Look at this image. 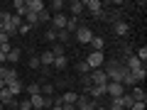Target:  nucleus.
Wrapping results in <instances>:
<instances>
[{"mask_svg":"<svg viewBox=\"0 0 147 110\" xmlns=\"http://www.w3.org/2000/svg\"><path fill=\"white\" fill-rule=\"evenodd\" d=\"M96 110H105V108H103V105H98V108H96Z\"/></svg>","mask_w":147,"mask_h":110,"instance_id":"obj_44","label":"nucleus"},{"mask_svg":"<svg viewBox=\"0 0 147 110\" xmlns=\"http://www.w3.org/2000/svg\"><path fill=\"white\" fill-rule=\"evenodd\" d=\"M57 39L66 44V42H69V32H66V30H59V32H57Z\"/></svg>","mask_w":147,"mask_h":110,"instance_id":"obj_35","label":"nucleus"},{"mask_svg":"<svg viewBox=\"0 0 147 110\" xmlns=\"http://www.w3.org/2000/svg\"><path fill=\"white\" fill-rule=\"evenodd\" d=\"M84 10H88L93 17H105L103 3H100V0H86V3H84Z\"/></svg>","mask_w":147,"mask_h":110,"instance_id":"obj_2","label":"nucleus"},{"mask_svg":"<svg viewBox=\"0 0 147 110\" xmlns=\"http://www.w3.org/2000/svg\"><path fill=\"white\" fill-rule=\"evenodd\" d=\"M88 76H91V83L93 86H108V76H105L103 68H96V71H91Z\"/></svg>","mask_w":147,"mask_h":110,"instance_id":"obj_7","label":"nucleus"},{"mask_svg":"<svg viewBox=\"0 0 147 110\" xmlns=\"http://www.w3.org/2000/svg\"><path fill=\"white\" fill-rule=\"evenodd\" d=\"M105 95V86H93V88L88 91V98L91 100H96V98H103Z\"/></svg>","mask_w":147,"mask_h":110,"instance_id":"obj_18","label":"nucleus"},{"mask_svg":"<svg viewBox=\"0 0 147 110\" xmlns=\"http://www.w3.org/2000/svg\"><path fill=\"white\" fill-rule=\"evenodd\" d=\"M0 20H3V10H0Z\"/></svg>","mask_w":147,"mask_h":110,"instance_id":"obj_45","label":"nucleus"},{"mask_svg":"<svg viewBox=\"0 0 147 110\" xmlns=\"http://www.w3.org/2000/svg\"><path fill=\"white\" fill-rule=\"evenodd\" d=\"M123 64L127 66V71H137V68H142V66H145V64H142L140 59L135 56V54H130V56H125V59H123Z\"/></svg>","mask_w":147,"mask_h":110,"instance_id":"obj_9","label":"nucleus"},{"mask_svg":"<svg viewBox=\"0 0 147 110\" xmlns=\"http://www.w3.org/2000/svg\"><path fill=\"white\" fill-rule=\"evenodd\" d=\"M39 64H42V66H54V54H52V49L44 52L42 56H39Z\"/></svg>","mask_w":147,"mask_h":110,"instance_id":"obj_20","label":"nucleus"},{"mask_svg":"<svg viewBox=\"0 0 147 110\" xmlns=\"http://www.w3.org/2000/svg\"><path fill=\"white\" fill-rule=\"evenodd\" d=\"M52 54H54V56H64V47H61V44H57V47L52 49Z\"/></svg>","mask_w":147,"mask_h":110,"instance_id":"obj_38","label":"nucleus"},{"mask_svg":"<svg viewBox=\"0 0 147 110\" xmlns=\"http://www.w3.org/2000/svg\"><path fill=\"white\" fill-rule=\"evenodd\" d=\"M17 61H20V49L12 47L10 52H7V64H17Z\"/></svg>","mask_w":147,"mask_h":110,"instance_id":"obj_26","label":"nucleus"},{"mask_svg":"<svg viewBox=\"0 0 147 110\" xmlns=\"http://www.w3.org/2000/svg\"><path fill=\"white\" fill-rule=\"evenodd\" d=\"M113 32H115L118 37H125L127 32H130V25H127V22H123V20H118V22H113Z\"/></svg>","mask_w":147,"mask_h":110,"instance_id":"obj_12","label":"nucleus"},{"mask_svg":"<svg viewBox=\"0 0 147 110\" xmlns=\"http://www.w3.org/2000/svg\"><path fill=\"white\" fill-rule=\"evenodd\" d=\"M66 20H69V17L64 15V12H59V15H54L52 20H49V22L54 25L52 30H57V32H59V30H66Z\"/></svg>","mask_w":147,"mask_h":110,"instance_id":"obj_11","label":"nucleus"},{"mask_svg":"<svg viewBox=\"0 0 147 110\" xmlns=\"http://www.w3.org/2000/svg\"><path fill=\"white\" fill-rule=\"evenodd\" d=\"M47 110H49V108H47Z\"/></svg>","mask_w":147,"mask_h":110,"instance_id":"obj_48","label":"nucleus"},{"mask_svg":"<svg viewBox=\"0 0 147 110\" xmlns=\"http://www.w3.org/2000/svg\"><path fill=\"white\" fill-rule=\"evenodd\" d=\"M5 88H7V91H10V93H12V95H15V98H17V95H20L22 91H25V83H22V81L17 78V81H12L10 86H5Z\"/></svg>","mask_w":147,"mask_h":110,"instance_id":"obj_14","label":"nucleus"},{"mask_svg":"<svg viewBox=\"0 0 147 110\" xmlns=\"http://www.w3.org/2000/svg\"><path fill=\"white\" fill-rule=\"evenodd\" d=\"M91 47H93V52H103V37H96L93 34V39H91Z\"/></svg>","mask_w":147,"mask_h":110,"instance_id":"obj_25","label":"nucleus"},{"mask_svg":"<svg viewBox=\"0 0 147 110\" xmlns=\"http://www.w3.org/2000/svg\"><path fill=\"white\" fill-rule=\"evenodd\" d=\"M39 93H42V95H52V93H54V86H52V83L39 86Z\"/></svg>","mask_w":147,"mask_h":110,"instance_id":"obj_31","label":"nucleus"},{"mask_svg":"<svg viewBox=\"0 0 147 110\" xmlns=\"http://www.w3.org/2000/svg\"><path fill=\"white\" fill-rule=\"evenodd\" d=\"M17 78H20V76H17L15 68H5V73H3V83H5V86H10L12 81H17Z\"/></svg>","mask_w":147,"mask_h":110,"instance_id":"obj_15","label":"nucleus"},{"mask_svg":"<svg viewBox=\"0 0 147 110\" xmlns=\"http://www.w3.org/2000/svg\"><path fill=\"white\" fill-rule=\"evenodd\" d=\"M0 34H3V27H0Z\"/></svg>","mask_w":147,"mask_h":110,"instance_id":"obj_46","label":"nucleus"},{"mask_svg":"<svg viewBox=\"0 0 147 110\" xmlns=\"http://www.w3.org/2000/svg\"><path fill=\"white\" fill-rule=\"evenodd\" d=\"M66 54H64V56H54V68H66Z\"/></svg>","mask_w":147,"mask_h":110,"instance_id":"obj_30","label":"nucleus"},{"mask_svg":"<svg viewBox=\"0 0 147 110\" xmlns=\"http://www.w3.org/2000/svg\"><path fill=\"white\" fill-rule=\"evenodd\" d=\"M86 64H88L93 71H96V68H100V66H103V52H91L88 59H86Z\"/></svg>","mask_w":147,"mask_h":110,"instance_id":"obj_8","label":"nucleus"},{"mask_svg":"<svg viewBox=\"0 0 147 110\" xmlns=\"http://www.w3.org/2000/svg\"><path fill=\"white\" fill-rule=\"evenodd\" d=\"M49 110H61V105H52V108H49Z\"/></svg>","mask_w":147,"mask_h":110,"instance_id":"obj_43","label":"nucleus"},{"mask_svg":"<svg viewBox=\"0 0 147 110\" xmlns=\"http://www.w3.org/2000/svg\"><path fill=\"white\" fill-rule=\"evenodd\" d=\"M130 95H132V100H135V103H145V100H147V93H145V91L140 88V86H135Z\"/></svg>","mask_w":147,"mask_h":110,"instance_id":"obj_16","label":"nucleus"},{"mask_svg":"<svg viewBox=\"0 0 147 110\" xmlns=\"http://www.w3.org/2000/svg\"><path fill=\"white\" fill-rule=\"evenodd\" d=\"M0 103H3V108H12L17 110V98L10 93L7 88H3V93H0Z\"/></svg>","mask_w":147,"mask_h":110,"instance_id":"obj_5","label":"nucleus"},{"mask_svg":"<svg viewBox=\"0 0 147 110\" xmlns=\"http://www.w3.org/2000/svg\"><path fill=\"white\" fill-rule=\"evenodd\" d=\"M125 86L118 83V81H108V86H105V95H110V98H120L123 93H125Z\"/></svg>","mask_w":147,"mask_h":110,"instance_id":"obj_3","label":"nucleus"},{"mask_svg":"<svg viewBox=\"0 0 147 110\" xmlns=\"http://www.w3.org/2000/svg\"><path fill=\"white\" fill-rule=\"evenodd\" d=\"M135 56L140 59L142 64H145V59H147V47H140V49H137V52H135Z\"/></svg>","mask_w":147,"mask_h":110,"instance_id":"obj_33","label":"nucleus"},{"mask_svg":"<svg viewBox=\"0 0 147 110\" xmlns=\"http://www.w3.org/2000/svg\"><path fill=\"white\" fill-rule=\"evenodd\" d=\"M49 20H52V15H49V10H42L39 15H37V25H47Z\"/></svg>","mask_w":147,"mask_h":110,"instance_id":"obj_29","label":"nucleus"},{"mask_svg":"<svg viewBox=\"0 0 147 110\" xmlns=\"http://www.w3.org/2000/svg\"><path fill=\"white\" fill-rule=\"evenodd\" d=\"M76 98H79V95L74 93V91H66V93L61 95V103L64 105H76Z\"/></svg>","mask_w":147,"mask_h":110,"instance_id":"obj_21","label":"nucleus"},{"mask_svg":"<svg viewBox=\"0 0 147 110\" xmlns=\"http://www.w3.org/2000/svg\"><path fill=\"white\" fill-rule=\"evenodd\" d=\"M25 91H27L30 95H37V93H39V83H30V86H25Z\"/></svg>","mask_w":147,"mask_h":110,"instance_id":"obj_32","label":"nucleus"},{"mask_svg":"<svg viewBox=\"0 0 147 110\" xmlns=\"http://www.w3.org/2000/svg\"><path fill=\"white\" fill-rule=\"evenodd\" d=\"M103 71H105V76H108V81H118V83L123 81V76H125V73H130V71H127V66H125L123 61H108Z\"/></svg>","mask_w":147,"mask_h":110,"instance_id":"obj_1","label":"nucleus"},{"mask_svg":"<svg viewBox=\"0 0 147 110\" xmlns=\"http://www.w3.org/2000/svg\"><path fill=\"white\" fill-rule=\"evenodd\" d=\"M76 34V39H79L81 44H88L91 39H93V32H91V27H86V25H79V30L74 32Z\"/></svg>","mask_w":147,"mask_h":110,"instance_id":"obj_4","label":"nucleus"},{"mask_svg":"<svg viewBox=\"0 0 147 110\" xmlns=\"http://www.w3.org/2000/svg\"><path fill=\"white\" fill-rule=\"evenodd\" d=\"M5 61H7V54H5V52H0V64L5 66Z\"/></svg>","mask_w":147,"mask_h":110,"instance_id":"obj_41","label":"nucleus"},{"mask_svg":"<svg viewBox=\"0 0 147 110\" xmlns=\"http://www.w3.org/2000/svg\"><path fill=\"white\" fill-rule=\"evenodd\" d=\"M76 68H79V73H81V76H88V73L93 71V68H91L88 64H86V59H84V61H79V64H76Z\"/></svg>","mask_w":147,"mask_h":110,"instance_id":"obj_27","label":"nucleus"},{"mask_svg":"<svg viewBox=\"0 0 147 110\" xmlns=\"http://www.w3.org/2000/svg\"><path fill=\"white\" fill-rule=\"evenodd\" d=\"M30 105H32V110H44V95L42 93L30 95Z\"/></svg>","mask_w":147,"mask_h":110,"instance_id":"obj_13","label":"nucleus"},{"mask_svg":"<svg viewBox=\"0 0 147 110\" xmlns=\"http://www.w3.org/2000/svg\"><path fill=\"white\" fill-rule=\"evenodd\" d=\"M49 10H52L54 15H59V12L64 10V3H61V0H52V3H49Z\"/></svg>","mask_w":147,"mask_h":110,"instance_id":"obj_28","label":"nucleus"},{"mask_svg":"<svg viewBox=\"0 0 147 110\" xmlns=\"http://www.w3.org/2000/svg\"><path fill=\"white\" fill-rule=\"evenodd\" d=\"M17 110H32L30 100H22V103H17Z\"/></svg>","mask_w":147,"mask_h":110,"instance_id":"obj_39","label":"nucleus"},{"mask_svg":"<svg viewBox=\"0 0 147 110\" xmlns=\"http://www.w3.org/2000/svg\"><path fill=\"white\" fill-rule=\"evenodd\" d=\"M0 110H3V103H0Z\"/></svg>","mask_w":147,"mask_h":110,"instance_id":"obj_47","label":"nucleus"},{"mask_svg":"<svg viewBox=\"0 0 147 110\" xmlns=\"http://www.w3.org/2000/svg\"><path fill=\"white\" fill-rule=\"evenodd\" d=\"M96 108H98V103L91 100L88 95H79L76 98V110H96Z\"/></svg>","mask_w":147,"mask_h":110,"instance_id":"obj_6","label":"nucleus"},{"mask_svg":"<svg viewBox=\"0 0 147 110\" xmlns=\"http://www.w3.org/2000/svg\"><path fill=\"white\" fill-rule=\"evenodd\" d=\"M25 7H27V12H34V15H39L42 10H47V5H44L42 0H27Z\"/></svg>","mask_w":147,"mask_h":110,"instance_id":"obj_10","label":"nucleus"},{"mask_svg":"<svg viewBox=\"0 0 147 110\" xmlns=\"http://www.w3.org/2000/svg\"><path fill=\"white\" fill-rule=\"evenodd\" d=\"M130 110H145V103H132Z\"/></svg>","mask_w":147,"mask_h":110,"instance_id":"obj_40","label":"nucleus"},{"mask_svg":"<svg viewBox=\"0 0 147 110\" xmlns=\"http://www.w3.org/2000/svg\"><path fill=\"white\" fill-rule=\"evenodd\" d=\"M118 100H120V108H123V110H130V108H132V103H135L130 93H123V95H120Z\"/></svg>","mask_w":147,"mask_h":110,"instance_id":"obj_19","label":"nucleus"},{"mask_svg":"<svg viewBox=\"0 0 147 110\" xmlns=\"http://www.w3.org/2000/svg\"><path fill=\"white\" fill-rule=\"evenodd\" d=\"M12 7H15V15H17V17H25V15H27V7H25V3H22V0H15V3H12Z\"/></svg>","mask_w":147,"mask_h":110,"instance_id":"obj_23","label":"nucleus"},{"mask_svg":"<svg viewBox=\"0 0 147 110\" xmlns=\"http://www.w3.org/2000/svg\"><path fill=\"white\" fill-rule=\"evenodd\" d=\"M61 110H76V105H61Z\"/></svg>","mask_w":147,"mask_h":110,"instance_id":"obj_42","label":"nucleus"},{"mask_svg":"<svg viewBox=\"0 0 147 110\" xmlns=\"http://www.w3.org/2000/svg\"><path fill=\"white\" fill-rule=\"evenodd\" d=\"M30 30H32V27L27 25L25 20H22V25H20V30H17V34H30Z\"/></svg>","mask_w":147,"mask_h":110,"instance_id":"obj_36","label":"nucleus"},{"mask_svg":"<svg viewBox=\"0 0 147 110\" xmlns=\"http://www.w3.org/2000/svg\"><path fill=\"white\" fill-rule=\"evenodd\" d=\"M130 73H132V78L137 81V86H140L142 81L147 78V68H145V66H142V68H137V71H130Z\"/></svg>","mask_w":147,"mask_h":110,"instance_id":"obj_22","label":"nucleus"},{"mask_svg":"<svg viewBox=\"0 0 147 110\" xmlns=\"http://www.w3.org/2000/svg\"><path fill=\"white\" fill-rule=\"evenodd\" d=\"M42 64H39V56H30V68H39Z\"/></svg>","mask_w":147,"mask_h":110,"instance_id":"obj_37","label":"nucleus"},{"mask_svg":"<svg viewBox=\"0 0 147 110\" xmlns=\"http://www.w3.org/2000/svg\"><path fill=\"white\" fill-rule=\"evenodd\" d=\"M44 37H47V42H57V30H52V27H49V30L44 32Z\"/></svg>","mask_w":147,"mask_h":110,"instance_id":"obj_34","label":"nucleus"},{"mask_svg":"<svg viewBox=\"0 0 147 110\" xmlns=\"http://www.w3.org/2000/svg\"><path fill=\"white\" fill-rule=\"evenodd\" d=\"M79 25H81L79 17H69V20H66V32H69V34H71V32H76V30H79Z\"/></svg>","mask_w":147,"mask_h":110,"instance_id":"obj_24","label":"nucleus"},{"mask_svg":"<svg viewBox=\"0 0 147 110\" xmlns=\"http://www.w3.org/2000/svg\"><path fill=\"white\" fill-rule=\"evenodd\" d=\"M69 10H71V17H79L84 12V3L81 0H74V3H69Z\"/></svg>","mask_w":147,"mask_h":110,"instance_id":"obj_17","label":"nucleus"}]
</instances>
